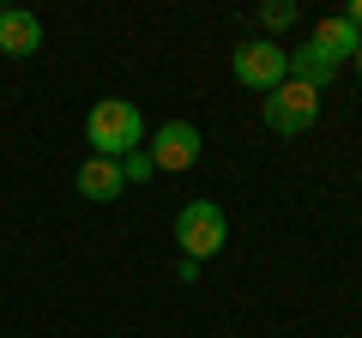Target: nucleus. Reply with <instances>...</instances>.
I'll list each match as a JSON object with an SVG mask.
<instances>
[{"mask_svg": "<svg viewBox=\"0 0 362 338\" xmlns=\"http://www.w3.org/2000/svg\"><path fill=\"white\" fill-rule=\"evenodd\" d=\"M85 145H90V157H127V151H139L145 145V115H139V103H127V97H103V103H90V115H85Z\"/></svg>", "mask_w": 362, "mask_h": 338, "instance_id": "nucleus-1", "label": "nucleus"}, {"mask_svg": "<svg viewBox=\"0 0 362 338\" xmlns=\"http://www.w3.org/2000/svg\"><path fill=\"white\" fill-rule=\"evenodd\" d=\"M175 242H181V260H218L223 247H230V218H223V206L187 199V206L175 211Z\"/></svg>", "mask_w": 362, "mask_h": 338, "instance_id": "nucleus-2", "label": "nucleus"}, {"mask_svg": "<svg viewBox=\"0 0 362 338\" xmlns=\"http://www.w3.org/2000/svg\"><path fill=\"white\" fill-rule=\"evenodd\" d=\"M230 73H235V85H247L254 97H272L290 78V49L272 42V37H254V42H242V49L230 54Z\"/></svg>", "mask_w": 362, "mask_h": 338, "instance_id": "nucleus-3", "label": "nucleus"}, {"mask_svg": "<svg viewBox=\"0 0 362 338\" xmlns=\"http://www.w3.org/2000/svg\"><path fill=\"white\" fill-rule=\"evenodd\" d=\"M259 115H266L272 133H284V139H302V133L320 121V91H308V85H296V78H284L278 91L259 103Z\"/></svg>", "mask_w": 362, "mask_h": 338, "instance_id": "nucleus-4", "label": "nucleus"}, {"mask_svg": "<svg viewBox=\"0 0 362 338\" xmlns=\"http://www.w3.org/2000/svg\"><path fill=\"white\" fill-rule=\"evenodd\" d=\"M199 151H206V133H199L194 121H163L157 139L145 145V157H151L157 175H181V169H194Z\"/></svg>", "mask_w": 362, "mask_h": 338, "instance_id": "nucleus-5", "label": "nucleus"}, {"mask_svg": "<svg viewBox=\"0 0 362 338\" xmlns=\"http://www.w3.org/2000/svg\"><path fill=\"white\" fill-rule=\"evenodd\" d=\"M73 187L90 199V206H109V199L127 194V175H121L115 157H85V163H78V175H73Z\"/></svg>", "mask_w": 362, "mask_h": 338, "instance_id": "nucleus-6", "label": "nucleus"}, {"mask_svg": "<svg viewBox=\"0 0 362 338\" xmlns=\"http://www.w3.org/2000/svg\"><path fill=\"white\" fill-rule=\"evenodd\" d=\"M37 49H42V18L25 13V6H0V54L30 61Z\"/></svg>", "mask_w": 362, "mask_h": 338, "instance_id": "nucleus-7", "label": "nucleus"}, {"mask_svg": "<svg viewBox=\"0 0 362 338\" xmlns=\"http://www.w3.org/2000/svg\"><path fill=\"white\" fill-rule=\"evenodd\" d=\"M308 42H314V49H320L332 66H344V61H356V42H362V37H356V25H350L344 13H326L320 25H314Z\"/></svg>", "mask_w": 362, "mask_h": 338, "instance_id": "nucleus-8", "label": "nucleus"}, {"mask_svg": "<svg viewBox=\"0 0 362 338\" xmlns=\"http://www.w3.org/2000/svg\"><path fill=\"white\" fill-rule=\"evenodd\" d=\"M290 78H296V85H308V91H326V85L338 78V66L326 61L314 42H302V49H290Z\"/></svg>", "mask_w": 362, "mask_h": 338, "instance_id": "nucleus-9", "label": "nucleus"}, {"mask_svg": "<svg viewBox=\"0 0 362 338\" xmlns=\"http://www.w3.org/2000/svg\"><path fill=\"white\" fill-rule=\"evenodd\" d=\"M296 6H290V0H266V6H259V25H266V30H290V25H296Z\"/></svg>", "mask_w": 362, "mask_h": 338, "instance_id": "nucleus-10", "label": "nucleus"}, {"mask_svg": "<svg viewBox=\"0 0 362 338\" xmlns=\"http://www.w3.org/2000/svg\"><path fill=\"white\" fill-rule=\"evenodd\" d=\"M121 175H127V182H151V175H157V169H151V157H145V145L121 157Z\"/></svg>", "mask_w": 362, "mask_h": 338, "instance_id": "nucleus-11", "label": "nucleus"}, {"mask_svg": "<svg viewBox=\"0 0 362 338\" xmlns=\"http://www.w3.org/2000/svg\"><path fill=\"white\" fill-rule=\"evenodd\" d=\"M344 18L356 25V37H362V0H350V6H344Z\"/></svg>", "mask_w": 362, "mask_h": 338, "instance_id": "nucleus-12", "label": "nucleus"}, {"mask_svg": "<svg viewBox=\"0 0 362 338\" xmlns=\"http://www.w3.org/2000/svg\"><path fill=\"white\" fill-rule=\"evenodd\" d=\"M356 78H362V42H356Z\"/></svg>", "mask_w": 362, "mask_h": 338, "instance_id": "nucleus-13", "label": "nucleus"}]
</instances>
